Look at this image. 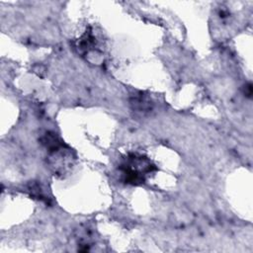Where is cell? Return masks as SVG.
I'll return each instance as SVG.
<instances>
[{"instance_id": "6da1fadb", "label": "cell", "mask_w": 253, "mask_h": 253, "mask_svg": "<svg viewBox=\"0 0 253 253\" xmlns=\"http://www.w3.org/2000/svg\"><path fill=\"white\" fill-rule=\"evenodd\" d=\"M154 169L155 166L150 160L137 155H131L126 158V161L121 167L126 181L133 185L142 183L144 180L143 176Z\"/></svg>"}, {"instance_id": "7a4b0ae2", "label": "cell", "mask_w": 253, "mask_h": 253, "mask_svg": "<svg viewBox=\"0 0 253 253\" xmlns=\"http://www.w3.org/2000/svg\"><path fill=\"white\" fill-rule=\"evenodd\" d=\"M130 104L132 106V109L139 113H146L152 109L151 101L146 96L142 95V93L134 96Z\"/></svg>"}]
</instances>
